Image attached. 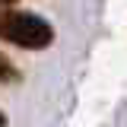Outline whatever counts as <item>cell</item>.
<instances>
[{
    "label": "cell",
    "mask_w": 127,
    "mask_h": 127,
    "mask_svg": "<svg viewBox=\"0 0 127 127\" xmlns=\"http://www.w3.org/2000/svg\"><path fill=\"white\" fill-rule=\"evenodd\" d=\"M0 38L26 48V51H41V48H48L54 41V29H51V22L41 19L38 13L6 10V13H3V26H0Z\"/></svg>",
    "instance_id": "cell-1"
},
{
    "label": "cell",
    "mask_w": 127,
    "mask_h": 127,
    "mask_svg": "<svg viewBox=\"0 0 127 127\" xmlns=\"http://www.w3.org/2000/svg\"><path fill=\"white\" fill-rule=\"evenodd\" d=\"M16 76H19V73H16L13 61H10V57H6V54L0 51V83H13Z\"/></svg>",
    "instance_id": "cell-2"
},
{
    "label": "cell",
    "mask_w": 127,
    "mask_h": 127,
    "mask_svg": "<svg viewBox=\"0 0 127 127\" xmlns=\"http://www.w3.org/2000/svg\"><path fill=\"white\" fill-rule=\"evenodd\" d=\"M0 127H6V114L3 111H0Z\"/></svg>",
    "instance_id": "cell-3"
},
{
    "label": "cell",
    "mask_w": 127,
    "mask_h": 127,
    "mask_svg": "<svg viewBox=\"0 0 127 127\" xmlns=\"http://www.w3.org/2000/svg\"><path fill=\"white\" fill-rule=\"evenodd\" d=\"M6 3H16V0H0V6H6Z\"/></svg>",
    "instance_id": "cell-4"
}]
</instances>
